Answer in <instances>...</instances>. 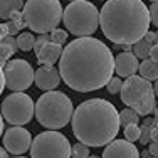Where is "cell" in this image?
I'll return each instance as SVG.
<instances>
[{"label":"cell","mask_w":158,"mask_h":158,"mask_svg":"<svg viewBox=\"0 0 158 158\" xmlns=\"http://www.w3.org/2000/svg\"><path fill=\"white\" fill-rule=\"evenodd\" d=\"M57 73L74 91H98L113 77L114 56L99 39L81 37L62 49Z\"/></svg>","instance_id":"cell-1"},{"label":"cell","mask_w":158,"mask_h":158,"mask_svg":"<svg viewBox=\"0 0 158 158\" xmlns=\"http://www.w3.org/2000/svg\"><path fill=\"white\" fill-rule=\"evenodd\" d=\"M99 27L116 46H133L150 29L148 7L141 0H106L99 12Z\"/></svg>","instance_id":"cell-2"},{"label":"cell","mask_w":158,"mask_h":158,"mask_svg":"<svg viewBox=\"0 0 158 158\" xmlns=\"http://www.w3.org/2000/svg\"><path fill=\"white\" fill-rule=\"evenodd\" d=\"M73 133L77 143L89 146H106L119 131L118 110L110 101L94 98L81 103L71 116Z\"/></svg>","instance_id":"cell-3"},{"label":"cell","mask_w":158,"mask_h":158,"mask_svg":"<svg viewBox=\"0 0 158 158\" xmlns=\"http://www.w3.org/2000/svg\"><path fill=\"white\" fill-rule=\"evenodd\" d=\"M73 101L61 91H47L34 103V116L49 131L61 130L71 121Z\"/></svg>","instance_id":"cell-4"},{"label":"cell","mask_w":158,"mask_h":158,"mask_svg":"<svg viewBox=\"0 0 158 158\" xmlns=\"http://www.w3.org/2000/svg\"><path fill=\"white\" fill-rule=\"evenodd\" d=\"M25 27L40 34H51L59 27L62 5L59 0H27L20 10Z\"/></svg>","instance_id":"cell-5"},{"label":"cell","mask_w":158,"mask_h":158,"mask_svg":"<svg viewBox=\"0 0 158 158\" xmlns=\"http://www.w3.org/2000/svg\"><path fill=\"white\" fill-rule=\"evenodd\" d=\"M61 22H64V27L67 29L66 32L76 35L77 39L91 37L99 25V10L94 3L86 0L71 2L66 10H62Z\"/></svg>","instance_id":"cell-6"},{"label":"cell","mask_w":158,"mask_h":158,"mask_svg":"<svg viewBox=\"0 0 158 158\" xmlns=\"http://www.w3.org/2000/svg\"><path fill=\"white\" fill-rule=\"evenodd\" d=\"M155 94L156 88L150 81L140 76H131L123 81L119 96L121 101L138 116H148L155 110Z\"/></svg>","instance_id":"cell-7"},{"label":"cell","mask_w":158,"mask_h":158,"mask_svg":"<svg viewBox=\"0 0 158 158\" xmlns=\"http://www.w3.org/2000/svg\"><path fill=\"white\" fill-rule=\"evenodd\" d=\"M29 150L32 158H71V143L59 131L39 133Z\"/></svg>","instance_id":"cell-8"},{"label":"cell","mask_w":158,"mask_h":158,"mask_svg":"<svg viewBox=\"0 0 158 158\" xmlns=\"http://www.w3.org/2000/svg\"><path fill=\"white\" fill-rule=\"evenodd\" d=\"M2 118L12 126H24L34 118V101L25 93H10L2 101Z\"/></svg>","instance_id":"cell-9"},{"label":"cell","mask_w":158,"mask_h":158,"mask_svg":"<svg viewBox=\"0 0 158 158\" xmlns=\"http://www.w3.org/2000/svg\"><path fill=\"white\" fill-rule=\"evenodd\" d=\"M2 73L5 88H9L12 93H24L34 82V69L31 62L24 61V59L7 61Z\"/></svg>","instance_id":"cell-10"},{"label":"cell","mask_w":158,"mask_h":158,"mask_svg":"<svg viewBox=\"0 0 158 158\" xmlns=\"http://www.w3.org/2000/svg\"><path fill=\"white\" fill-rule=\"evenodd\" d=\"M32 135L24 126H10L3 133V150L12 155H22L31 148Z\"/></svg>","instance_id":"cell-11"},{"label":"cell","mask_w":158,"mask_h":158,"mask_svg":"<svg viewBox=\"0 0 158 158\" xmlns=\"http://www.w3.org/2000/svg\"><path fill=\"white\" fill-rule=\"evenodd\" d=\"M34 82L42 91H56L61 84V76L54 66H40L37 71H34Z\"/></svg>","instance_id":"cell-12"},{"label":"cell","mask_w":158,"mask_h":158,"mask_svg":"<svg viewBox=\"0 0 158 158\" xmlns=\"http://www.w3.org/2000/svg\"><path fill=\"white\" fill-rule=\"evenodd\" d=\"M103 158H140V152L126 140H113L104 148Z\"/></svg>","instance_id":"cell-13"},{"label":"cell","mask_w":158,"mask_h":158,"mask_svg":"<svg viewBox=\"0 0 158 158\" xmlns=\"http://www.w3.org/2000/svg\"><path fill=\"white\" fill-rule=\"evenodd\" d=\"M138 59L133 56V52L128 51V52H119L118 56L114 57V73L118 74V77H131L135 76V73L138 71Z\"/></svg>","instance_id":"cell-14"},{"label":"cell","mask_w":158,"mask_h":158,"mask_svg":"<svg viewBox=\"0 0 158 158\" xmlns=\"http://www.w3.org/2000/svg\"><path fill=\"white\" fill-rule=\"evenodd\" d=\"M156 44V34L155 32H146L145 35L141 37L138 42H135L133 46V56L136 59H148V54H150V49H152L153 46Z\"/></svg>","instance_id":"cell-15"},{"label":"cell","mask_w":158,"mask_h":158,"mask_svg":"<svg viewBox=\"0 0 158 158\" xmlns=\"http://www.w3.org/2000/svg\"><path fill=\"white\" fill-rule=\"evenodd\" d=\"M61 52H62V46L47 42L37 54V61H39L40 66H54L61 57Z\"/></svg>","instance_id":"cell-16"},{"label":"cell","mask_w":158,"mask_h":158,"mask_svg":"<svg viewBox=\"0 0 158 158\" xmlns=\"http://www.w3.org/2000/svg\"><path fill=\"white\" fill-rule=\"evenodd\" d=\"M24 7V0H0V19L9 20L12 14L20 12Z\"/></svg>","instance_id":"cell-17"},{"label":"cell","mask_w":158,"mask_h":158,"mask_svg":"<svg viewBox=\"0 0 158 158\" xmlns=\"http://www.w3.org/2000/svg\"><path fill=\"white\" fill-rule=\"evenodd\" d=\"M138 71H140V74L143 79H146V81H156V77H158V66H156V62H153V61H150V59H145L140 66H138Z\"/></svg>","instance_id":"cell-18"},{"label":"cell","mask_w":158,"mask_h":158,"mask_svg":"<svg viewBox=\"0 0 158 158\" xmlns=\"http://www.w3.org/2000/svg\"><path fill=\"white\" fill-rule=\"evenodd\" d=\"M118 118H119V126H123V128L140 123V116H138L133 110H130V108H126V110H123L121 113H118Z\"/></svg>","instance_id":"cell-19"},{"label":"cell","mask_w":158,"mask_h":158,"mask_svg":"<svg viewBox=\"0 0 158 158\" xmlns=\"http://www.w3.org/2000/svg\"><path fill=\"white\" fill-rule=\"evenodd\" d=\"M15 42H17V49L27 52V51H32V49H34L35 37H34L31 32H22V34H19V37L15 39Z\"/></svg>","instance_id":"cell-20"},{"label":"cell","mask_w":158,"mask_h":158,"mask_svg":"<svg viewBox=\"0 0 158 158\" xmlns=\"http://www.w3.org/2000/svg\"><path fill=\"white\" fill-rule=\"evenodd\" d=\"M49 39H51L52 44H57V46H62L67 40V32L62 31V29H54L51 34H49Z\"/></svg>","instance_id":"cell-21"},{"label":"cell","mask_w":158,"mask_h":158,"mask_svg":"<svg viewBox=\"0 0 158 158\" xmlns=\"http://www.w3.org/2000/svg\"><path fill=\"white\" fill-rule=\"evenodd\" d=\"M89 156V148L82 143H76L71 146V158H88Z\"/></svg>","instance_id":"cell-22"},{"label":"cell","mask_w":158,"mask_h":158,"mask_svg":"<svg viewBox=\"0 0 158 158\" xmlns=\"http://www.w3.org/2000/svg\"><path fill=\"white\" fill-rule=\"evenodd\" d=\"M125 138H126V141H130V143L138 141V138H140V126L138 125L126 126L125 128Z\"/></svg>","instance_id":"cell-23"},{"label":"cell","mask_w":158,"mask_h":158,"mask_svg":"<svg viewBox=\"0 0 158 158\" xmlns=\"http://www.w3.org/2000/svg\"><path fill=\"white\" fill-rule=\"evenodd\" d=\"M152 126L153 125H143L140 126V138H138V141L141 143V145H148V143H152Z\"/></svg>","instance_id":"cell-24"},{"label":"cell","mask_w":158,"mask_h":158,"mask_svg":"<svg viewBox=\"0 0 158 158\" xmlns=\"http://www.w3.org/2000/svg\"><path fill=\"white\" fill-rule=\"evenodd\" d=\"M121 84H123L121 79H119L118 76H113L110 81H108V84H106L108 93H111V94H118L119 89H121Z\"/></svg>","instance_id":"cell-25"},{"label":"cell","mask_w":158,"mask_h":158,"mask_svg":"<svg viewBox=\"0 0 158 158\" xmlns=\"http://www.w3.org/2000/svg\"><path fill=\"white\" fill-rule=\"evenodd\" d=\"M47 42H51V39H49V34H40L39 37L35 39V42H34V51H35V56L40 52V49L46 46Z\"/></svg>","instance_id":"cell-26"},{"label":"cell","mask_w":158,"mask_h":158,"mask_svg":"<svg viewBox=\"0 0 158 158\" xmlns=\"http://www.w3.org/2000/svg\"><path fill=\"white\" fill-rule=\"evenodd\" d=\"M9 22L17 29L19 32H20V29H24V27H25V22H24V19H22V14H20V12L12 14V17L9 19Z\"/></svg>","instance_id":"cell-27"},{"label":"cell","mask_w":158,"mask_h":158,"mask_svg":"<svg viewBox=\"0 0 158 158\" xmlns=\"http://www.w3.org/2000/svg\"><path fill=\"white\" fill-rule=\"evenodd\" d=\"M12 56L14 54H12V51H10L9 47H5V46L0 44V69H3V66H5L7 61H9Z\"/></svg>","instance_id":"cell-28"},{"label":"cell","mask_w":158,"mask_h":158,"mask_svg":"<svg viewBox=\"0 0 158 158\" xmlns=\"http://www.w3.org/2000/svg\"><path fill=\"white\" fill-rule=\"evenodd\" d=\"M0 44H2V46H5V47H9L10 51H12V54H15V52L19 51V49H17V42H15V39H14L12 35H5Z\"/></svg>","instance_id":"cell-29"},{"label":"cell","mask_w":158,"mask_h":158,"mask_svg":"<svg viewBox=\"0 0 158 158\" xmlns=\"http://www.w3.org/2000/svg\"><path fill=\"white\" fill-rule=\"evenodd\" d=\"M158 7H156V2H153L152 3V7L148 9V17H150V24L153 25V27H156L158 25V15H156V12H158Z\"/></svg>","instance_id":"cell-30"},{"label":"cell","mask_w":158,"mask_h":158,"mask_svg":"<svg viewBox=\"0 0 158 158\" xmlns=\"http://www.w3.org/2000/svg\"><path fill=\"white\" fill-rule=\"evenodd\" d=\"M148 59L153 62H158V46L155 44L152 49H150V54H148Z\"/></svg>","instance_id":"cell-31"},{"label":"cell","mask_w":158,"mask_h":158,"mask_svg":"<svg viewBox=\"0 0 158 158\" xmlns=\"http://www.w3.org/2000/svg\"><path fill=\"white\" fill-rule=\"evenodd\" d=\"M146 152H148V155L152 156V158H156V155H158V146H156V143H155V141L150 143V148L146 150Z\"/></svg>","instance_id":"cell-32"},{"label":"cell","mask_w":158,"mask_h":158,"mask_svg":"<svg viewBox=\"0 0 158 158\" xmlns=\"http://www.w3.org/2000/svg\"><path fill=\"white\" fill-rule=\"evenodd\" d=\"M3 89H5V82H3V73H2V69H0V94H2Z\"/></svg>","instance_id":"cell-33"},{"label":"cell","mask_w":158,"mask_h":158,"mask_svg":"<svg viewBox=\"0 0 158 158\" xmlns=\"http://www.w3.org/2000/svg\"><path fill=\"white\" fill-rule=\"evenodd\" d=\"M0 158H9V153H7L2 146H0Z\"/></svg>","instance_id":"cell-34"},{"label":"cell","mask_w":158,"mask_h":158,"mask_svg":"<svg viewBox=\"0 0 158 158\" xmlns=\"http://www.w3.org/2000/svg\"><path fill=\"white\" fill-rule=\"evenodd\" d=\"M2 133H3V118L0 114V136H2Z\"/></svg>","instance_id":"cell-35"},{"label":"cell","mask_w":158,"mask_h":158,"mask_svg":"<svg viewBox=\"0 0 158 158\" xmlns=\"http://www.w3.org/2000/svg\"><path fill=\"white\" fill-rule=\"evenodd\" d=\"M140 156H143V158H150V155H148V152H146V150H145V152H141V153H140Z\"/></svg>","instance_id":"cell-36"},{"label":"cell","mask_w":158,"mask_h":158,"mask_svg":"<svg viewBox=\"0 0 158 158\" xmlns=\"http://www.w3.org/2000/svg\"><path fill=\"white\" fill-rule=\"evenodd\" d=\"M88 158H99V156H96V155H93V156H91V155H89Z\"/></svg>","instance_id":"cell-37"},{"label":"cell","mask_w":158,"mask_h":158,"mask_svg":"<svg viewBox=\"0 0 158 158\" xmlns=\"http://www.w3.org/2000/svg\"><path fill=\"white\" fill-rule=\"evenodd\" d=\"M2 39H3V37H2V34H0V42H2Z\"/></svg>","instance_id":"cell-38"},{"label":"cell","mask_w":158,"mask_h":158,"mask_svg":"<svg viewBox=\"0 0 158 158\" xmlns=\"http://www.w3.org/2000/svg\"><path fill=\"white\" fill-rule=\"evenodd\" d=\"M69 2H77V0H69Z\"/></svg>","instance_id":"cell-39"},{"label":"cell","mask_w":158,"mask_h":158,"mask_svg":"<svg viewBox=\"0 0 158 158\" xmlns=\"http://www.w3.org/2000/svg\"><path fill=\"white\" fill-rule=\"evenodd\" d=\"M15 158H25V156H15Z\"/></svg>","instance_id":"cell-40"},{"label":"cell","mask_w":158,"mask_h":158,"mask_svg":"<svg viewBox=\"0 0 158 158\" xmlns=\"http://www.w3.org/2000/svg\"><path fill=\"white\" fill-rule=\"evenodd\" d=\"M150 2H152V3H153V2H156V0H150Z\"/></svg>","instance_id":"cell-41"},{"label":"cell","mask_w":158,"mask_h":158,"mask_svg":"<svg viewBox=\"0 0 158 158\" xmlns=\"http://www.w3.org/2000/svg\"><path fill=\"white\" fill-rule=\"evenodd\" d=\"M150 158H152V156H150Z\"/></svg>","instance_id":"cell-42"}]
</instances>
